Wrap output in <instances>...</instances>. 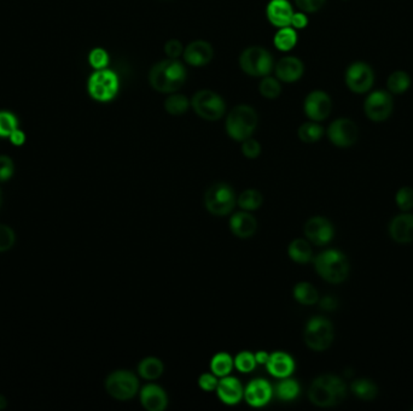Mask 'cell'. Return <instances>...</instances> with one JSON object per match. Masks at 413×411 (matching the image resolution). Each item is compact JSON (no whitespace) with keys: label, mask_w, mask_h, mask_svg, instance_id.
Listing matches in <instances>:
<instances>
[{"label":"cell","mask_w":413,"mask_h":411,"mask_svg":"<svg viewBox=\"0 0 413 411\" xmlns=\"http://www.w3.org/2000/svg\"><path fill=\"white\" fill-rule=\"evenodd\" d=\"M188 70L179 59H162L149 72V84L160 93L171 94L185 85Z\"/></svg>","instance_id":"cell-1"},{"label":"cell","mask_w":413,"mask_h":411,"mask_svg":"<svg viewBox=\"0 0 413 411\" xmlns=\"http://www.w3.org/2000/svg\"><path fill=\"white\" fill-rule=\"evenodd\" d=\"M347 396V386L340 376L323 374L315 378L308 389V399L315 407L331 408L341 404Z\"/></svg>","instance_id":"cell-2"},{"label":"cell","mask_w":413,"mask_h":411,"mask_svg":"<svg viewBox=\"0 0 413 411\" xmlns=\"http://www.w3.org/2000/svg\"><path fill=\"white\" fill-rule=\"evenodd\" d=\"M257 123L259 116L255 109L248 104H239L227 112L225 130L230 138L242 143L246 139L252 138Z\"/></svg>","instance_id":"cell-3"},{"label":"cell","mask_w":413,"mask_h":411,"mask_svg":"<svg viewBox=\"0 0 413 411\" xmlns=\"http://www.w3.org/2000/svg\"><path fill=\"white\" fill-rule=\"evenodd\" d=\"M313 263L319 277L330 284H341L350 275V261L340 250L323 251L315 256Z\"/></svg>","instance_id":"cell-4"},{"label":"cell","mask_w":413,"mask_h":411,"mask_svg":"<svg viewBox=\"0 0 413 411\" xmlns=\"http://www.w3.org/2000/svg\"><path fill=\"white\" fill-rule=\"evenodd\" d=\"M239 68L252 77H264L273 72V56L262 46H249L239 56Z\"/></svg>","instance_id":"cell-5"},{"label":"cell","mask_w":413,"mask_h":411,"mask_svg":"<svg viewBox=\"0 0 413 411\" xmlns=\"http://www.w3.org/2000/svg\"><path fill=\"white\" fill-rule=\"evenodd\" d=\"M120 91V79L108 68L95 70L87 81V92L91 98L99 103H109Z\"/></svg>","instance_id":"cell-6"},{"label":"cell","mask_w":413,"mask_h":411,"mask_svg":"<svg viewBox=\"0 0 413 411\" xmlns=\"http://www.w3.org/2000/svg\"><path fill=\"white\" fill-rule=\"evenodd\" d=\"M191 109L204 121H219L226 114V102L220 94L211 90H201L193 94Z\"/></svg>","instance_id":"cell-7"},{"label":"cell","mask_w":413,"mask_h":411,"mask_svg":"<svg viewBox=\"0 0 413 411\" xmlns=\"http://www.w3.org/2000/svg\"><path fill=\"white\" fill-rule=\"evenodd\" d=\"M335 338L333 323L323 316H315L307 321L303 329V340L307 348L322 352L328 350Z\"/></svg>","instance_id":"cell-8"},{"label":"cell","mask_w":413,"mask_h":411,"mask_svg":"<svg viewBox=\"0 0 413 411\" xmlns=\"http://www.w3.org/2000/svg\"><path fill=\"white\" fill-rule=\"evenodd\" d=\"M237 197L234 188L225 183H214L204 194L206 211L214 216H226L234 210Z\"/></svg>","instance_id":"cell-9"},{"label":"cell","mask_w":413,"mask_h":411,"mask_svg":"<svg viewBox=\"0 0 413 411\" xmlns=\"http://www.w3.org/2000/svg\"><path fill=\"white\" fill-rule=\"evenodd\" d=\"M105 389L110 397L120 402H126L138 394L140 380L132 371L123 369L112 371L105 380Z\"/></svg>","instance_id":"cell-10"},{"label":"cell","mask_w":413,"mask_h":411,"mask_svg":"<svg viewBox=\"0 0 413 411\" xmlns=\"http://www.w3.org/2000/svg\"><path fill=\"white\" fill-rule=\"evenodd\" d=\"M394 110V99L388 91H373L364 102V112L368 120L383 122L391 116Z\"/></svg>","instance_id":"cell-11"},{"label":"cell","mask_w":413,"mask_h":411,"mask_svg":"<svg viewBox=\"0 0 413 411\" xmlns=\"http://www.w3.org/2000/svg\"><path fill=\"white\" fill-rule=\"evenodd\" d=\"M345 81H346L347 87L353 93H368L375 84V72L368 63L358 61V62L352 63L350 67L347 68Z\"/></svg>","instance_id":"cell-12"},{"label":"cell","mask_w":413,"mask_h":411,"mask_svg":"<svg viewBox=\"0 0 413 411\" xmlns=\"http://www.w3.org/2000/svg\"><path fill=\"white\" fill-rule=\"evenodd\" d=\"M359 130L353 120L341 117L331 122L328 128V138L337 148H347L358 141Z\"/></svg>","instance_id":"cell-13"},{"label":"cell","mask_w":413,"mask_h":411,"mask_svg":"<svg viewBox=\"0 0 413 411\" xmlns=\"http://www.w3.org/2000/svg\"><path fill=\"white\" fill-rule=\"evenodd\" d=\"M303 111L310 121H324L333 111V99L324 91H312L303 102Z\"/></svg>","instance_id":"cell-14"},{"label":"cell","mask_w":413,"mask_h":411,"mask_svg":"<svg viewBox=\"0 0 413 411\" xmlns=\"http://www.w3.org/2000/svg\"><path fill=\"white\" fill-rule=\"evenodd\" d=\"M303 233L308 242L317 246H325L333 240L335 228L326 217L313 216L307 219Z\"/></svg>","instance_id":"cell-15"},{"label":"cell","mask_w":413,"mask_h":411,"mask_svg":"<svg viewBox=\"0 0 413 411\" xmlns=\"http://www.w3.org/2000/svg\"><path fill=\"white\" fill-rule=\"evenodd\" d=\"M274 77L282 84H294L301 80L305 74V64L295 56H285L274 63Z\"/></svg>","instance_id":"cell-16"},{"label":"cell","mask_w":413,"mask_h":411,"mask_svg":"<svg viewBox=\"0 0 413 411\" xmlns=\"http://www.w3.org/2000/svg\"><path fill=\"white\" fill-rule=\"evenodd\" d=\"M273 397V386L262 378L250 381L244 389V399L253 408L265 407Z\"/></svg>","instance_id":"cell-17"},{"label":"cell","mask_w":413,"mask_h":411,"mask_svg":"<svg viewBox=\"0 0 413 411\" xmlns=\"http://www.w3.org/2000/svg\"><path fill=\"white\" fill-rule=\"evenodd\" d=\"M183 59L191 67H204L214 59V49L208 41L193 40L185 47Z\"/></svg>","instance_id":"cell-18"},{"label":"cell","mask_w":413,"mask_h":411,"mask_svg":"<svg viewBox=\"0 0 413 411\" xmlns=\"http://www.w3.org/2000/svg\"><path fill=\"white\" fill-rule=\"evenodd\" d=\"M294 8L289 0H270L266 6V17L276 28L290 26Z\"/></svg>","instance_id":"cell-19"},{"label":"cell","mask_w":413,"mask_h":411,"mask_svg":"<svg viewBox=\"0 0 413 411\" xmlns=\"http://www.w3.org/2000/svg\"><path fill=\"white\" fill-rule=\"evenodd\" d=\"M140 399L145 410L163 411L168 407L166 391L156 384L145 385L140 389Z\"/></svg>","instance_id":"cell-20"},{"label":"cell","mask_w":413,"mask_h":411,"mask_svg":"<svg viewBox=\"0 0 413 411\" xmlns=\"http://www.w3.org/2000/svg\"><path fill=\"white\" fill-rule=\"evenodd\" d=\"M216 394L226 405H236L244 398V389L239 379L234 376H224L216 387Z\"/></svg>","instance_id":"cell-21"},{"label":"cell","mask_w":413,"mask_h":411,"mask_svg":"<svg viewBox=\"0 0 413 411\" xmlns=\"http://www.w3.org/2000/svg\"><path fill=\"white\" fill-rule=\"evenodd\" d=\"M389 235L398 244H410L413 242V215H398L389 224Z\"/></svg>","instance_id":"cell-22"},{"label":"cell","mask_w":413,"mask_h":411,"mask_svg":"<svg viewBox=\"0 0 413 411\" xmlns=\"http://www.w3.org/2000/svg\"><path fill=\"white\" fill-rule=\"evenodd\" d=\"M266 369L274 378L283 379V378L292 376L295 371V361L289 353L276 351L271 353L270 358L266 363Z\"/></svg>","instance_id":"cell-23"},{"label":"cell","mask_w":413,"mask_h":411,"mask_svg":"<svg viewBox=\"0 0 413 411\" xmlns=\"http://www.w3.org/2000/svg\"><path fill=\"white\" fill-rule=\"evenodd\" d=\"M230 229L234 237L239 239H249L255 234L257 222L249 211H239L230 219Z\"/></svg>","instance_id":"cell-24"},{"label":"cell","mask_w":413,"mask_h":411,"mask_svg":"<svg viewBox=\"0 0 413 411\" xmlns=\"http://www.w3.org/2000/svg\"><path fill=\"white\" fill-rule=\"evenodd\" d=\"M287 255L295 263L306 264L313 261V251L310 247V242L301 238L295 239L289 244Z\"/></svg>","instance_id":"cell-25"},{"label":"cell","mask_w":413,"mask_h":411,"mask_svg":"<svg viewBox=\"0 0 413 411\" xmlns=\"http://www.w3.org/2000/svg\"><path fill=\"white\" fill-rule=\"evenodd\" d=\"M300 392H301V387L299 381L292 379L290 376L283 378L282 380L278 381L273 389L274 396L282 402L295 401Z\"/></svg>","instance_id":"cell-26"},{"label":"cell","mask_w":413,"mask_h":411,"mask_svg":"<svg viewBox=\"0 0 413 411\" xmlns=\"http://www.w3.org/2000/svg\"><path fill=\"white\" fill-rule=\"evenodd\" d=\"M299 36L296 29L292 26L278 28L273 36V45L280 52H290L297 45Z\"/></svg>","instance_id":"cell-27"},{"label":"cell","mask_w":413,"mask_h":411,"mask_svg":"<svg viewBox=\"0 0 413 411\" xmlns=\"http://www.w3.org/2000/svg\"><path fill=\"white\" fill-rule=\"evenodd\" d=\"M165 366L158 357H147L140 361L137 368L138 375L145 380L153 381L158 379L163 374Z\"/></svg>","instance_id":"cell-28"},{"label":"cell","mask_w":413,"mask_h":411,"mask_svg":"<svg viewBox=\"0 0 413 411\" xmlns=\"http://www.w3.org/2000/svg\"><path fill=\"white\" fill-rule=\"evenodd\" d=\"M163 107L172 116H181L191 107V102L185 94L174 92L168 94Z\"/></svg>","instance_id":"cell-29"},{"label":"cell","mask_w":413,"mask_h":411,"mask_svg":"<svg viewBox=\"0 0 413 411\" xmlns=\"http://www.w3.org/2000/svg\"><path fill=\"white\" fill-rule=\"evenodd\" d=\"M292 295L297 303L301 305H315L319 302L318 290L310 282L296 284L292 290Z\"/></svg>","instance_id":"cell-30"},{"label":"cell","mask_w":413,"mask_h":411,"mask_svg":"<svg viewBox=\"0 0 413 411\" xmlns=\"http://www.w3.org/2000/svg\"><path fill=\"white\" fill-rule=\"evenodd\" d=\"M350 389L354 396L365 402L373 401L378 394L377 385L375 384L373 380L364 379V378L353 381L350 385Z\"/></svg>","instance_id":"cell-31"},{"label":"cell","mask_w":413,"mask_h":411,"mask_svg":"<svg viewBox=\"0 0 413 411\" xmlns=\"http://www.w3.org/2000/svg\"><path fill=\"white\" fill-rule=\"evenodd\" d=\"M324 132L325 130H324L323 125H320V122L310 121V120L299 127L297 135L302 143L315 144L323 138Z\"/></svg>","instance_id":"cell-32"},{"label":"cell","mask_w":413,"mask_h":411,"mask_svg":"<svg viewBox=\"0 0 413 411\" xmlns=\"http://www.w3.org/2000/svg\"><path fill=\"white\" fill-rule=\"evenodd\" d=\"M264 203V197L257 189L254 188H249L243 191L239 197H237V204L239 208L244 211H256L257 209H260L261 206Z\"/></svg>","instance_id":"cell-33"},{"label":"cell","mask_w":413,"mask_h":411,"mask_svg":"<svg viewBox=\"0 0 413 411\" xmlns=\"http://www.w3.org/2000/svg\"><path fill=\"white\" fill-rule=\"evenodd\" d=\"M234 358L227 352L216 353L214 357L211 358V371L218 378H224L230 375V373L234 369Z\"/></svg>","instance_id":"cell-34"},{"label":"cell","mask_w":413,"mask_h":411,"mask_svg":"<svg viewBox=\"0 0 413 411\" xmlns=\"http://www.w3.org/2000/svg\"><path fill=\"white\" fill-rule=\"evenodd\" d=\"M411 86V77L404 70H396L391 72L386 80V88L391 94H403L409 91Z\"/></svg>","instance_id":"cell-35"},{"label":"cell","mask_w":413,"mask_h":411,"mask_svg":"<svg viewBox=\"0 0 413 411\" xmlns=\"http://www.w3.org/2000/svg\"><path fill=\"white\" fill-rule=\"evenodd\" d=\"M259 92L264 98L270 100L279 98V95L282 94V82L277 77L271 75L261 77Z\"/></svg>","instance_id":"cell-36"},{"label":"cell","mask_w":413,"mask_h":411,"mask_svg":"<svg viewBox=\"0 0 413 411\" xmlns=\"http://www.w3.org/2000/svg\"><path fill=\"white\" fill-rule=\"evenodd\" d=\"M18 128V118L11 111H0V138H9Z\"/></svg>","instance_id":"cell-37"},{"label":"cell","mask_w":413,"mask_h":411,"mask_svg":"<svg viewBox=\"0 0 413 411\" xmlns=\"http://www.w3.org/2000/svg\"><path fill=\"white\" fill-rule=\"evenodd\" d=\"M89 63L95 70L108 68L109 63H110V56H109L108 51L103 47H95V49H91V52L89 54Z\"/></svg>","instance_id":"cell-38"},{"label":"cell","mask_w":413,"mask_h":411,"mask_svg":"<svg viewBox=\"0 0 413 411\" xmlns=\"http://www.w3.org/2000/svg\"><path fill=\"white\" fill-rule=\"evenodd\" d=\"M234 366L241 373H252L256 368L255 355L249 351H242L234 358Z\"/></svg>","instance_id":"cell-39"},{"label":"cell","mask_w":413,"mask_h":411,"mask_svg":"<svg viewBox=\"0 0 413 411\" xmlns=\"http://www.w3.org/2000/svg\"><path fill=\"white\" fill-rule=\"evenodd\" d=\"M396 201L400 210L407 212L413 209V188L409 186L400 188L396 194Z\"/></svg>","instance_id":"cell-40"},{"label":"cell","mask_w":413,"mask_h":411,"mask_svg":"<svg viewBox=\"0 0 413 411\" xmlns=\"http://www.w3.org/2000/svg\"><path fill=\"white\" fill-rule=\"evenodd\" d=\"M16 242V235L9 226L0 224V252H5L13 249Z\"/></svg>","instance_id":"cell-41"},{"label":"cell","mask_w":413,"mask_h":411,"mask_svg":"<svg viewBox=\"0 0 413 411\" xmlns=\"http://www.w3.org/2000/svg\"><path fill=\"white\" fill-rule=\"evenodd\" d=\"M297 9L306 14H315L319 10L323 9L326 0H294Z\"/></svg>","instance_id":"cell-42"},{"label":"cell","mask_w":413,"mask_h":411,"mask_svg":"<svg viewBox=\"0 0 413 411\" xmlns=\"http://www.w3.org/2000/svg\"><path fill=\"white\" fill-rule=\"evenodd\" d=\"M243 156L247 157L249 160H255L260 156L261 145L257 140L253 138H248L242 141Z\"/></svg>","instance_id":"cell-43"},{"label":"cell","mask_w":413,"mask_h":411,"mask_svg":"<svg viewBox=\"0 0 413 411\" xmlns=\"http://www.w3.org/2000/svg\"><path fill=\"white\" fill-rule=\"evenodd\" d=\"M15 173V164L9 156H0V183L9 181Z\"/></svg>","instance_id":"cell-44"},{"label":"cell","mask_w":413,"mask_h":411,"mask_svg":"<svg viewBox=\"0 0 413 411\" xmlns=\"http://www.w3.org/2000/svg\"><path fill=\"white\" fill-rule=\"evenodd\" d=\"M184 46L178 39H171L165 44V54L167 59H178L184 54Z\"/></svg>","instance_id":"cell-45"},{"label":"cell","mask_w":413,"mask_h":411,"mask_svg":"<svg viewBox=\"0 0 413 411\" xmlns=\"http://www.w3.org/2000/svg\"><path fill=\"white\" fill-rule=\"evenodd\" d=\"M218 384H219L218 376L214 375L213 373H203L202 375L198 378L200 389L206 391V392L216 391Z\"/></svg>","instance_id":"cell-46"},{"label":"cell","mask_w":413,"mask_h":411,"mask_svg":"<svg viewBox=\"0 0 413 411\" xmlns=\"http://www.w3.org/2000/svg\"><path fill=\"white\" fill-rule=\"evenodd\" d=\"M290 26L294 29H296V31L305 29L308 26V16H307L306 13H302V11H295L294 15H292Z\"/></svg>","instance_id":"cell-47"},{"label":"cell","mask_w":413,"mask_h":411,"mask_svg":"<svg viewBox=\"0 0 413 411\" xmlns=\"http://www.w3.org/2000/svg\"><path fill=\"white\" fill-rule=\"evenodd\" d=\"M319 305L325 311H333L338 307V302L333 295H325L324 298L319 300Z\"/></svg>","instance_id":"cell-48"},{"label":"cell","mask_w":413,"mask_h":411,"mask_svg":"<svg viewBox=\"0 0 413 411\" xmlns=\"http://www.w3.org/2000/svg\"><path fill=\"white\" fill-rule=\"evenodd\" d=\"M10 141L13 145L15 146H22L23 144L26 143V134H24V132L23 130H15L11 135L9 137Z\"/></svg>","instance_id":"cell-49"},{"label":"cell","mask_w":413,"mask_h":411,"mask_svg":"<svg viewBox=\"0 0 413 411\" xmlns=\"http://www.w3.org/2000/svg\"><path fill=\"white\" fill-rule=\"evenodd\" d=\"M269 358H270V353L266 352V351H257V352H255V359L257 364L266 366Z\"/></svg>","instance_id":"cell-50"},{"label":"cell","mask_w":413,"mask_h":411,"mask_svg":"<svg viewBox=\"0 0 413 411\" xmlns=\"http://www.w3.org/2000/svg\"><path fill=\"white\" fill-rule=\"evenodd\" d=\"M6 407H8V401L3 394H0V410H4Z\"/></svg>","instance_id":"cell-51"},{"label":"cell","mask_w":413,"mask_h":411,"mask_svg":"<svg viewBox=\"0 0 413 411\" xmlns=\"http://www.w3.org/2000/svg\"><path fill=\"white\" fill-rule=\"evenodd\" d=\"M1 204H3V193L0 191V208H1Z\"/></svg>","instance_id":"cell-52"},{"label":"cell","mask_w":413,"mask_h":411,"mask_svg":"<svg viewBox=\"0 0 413 411\" xmlns=\"http://www.w3.org/2000/svg\"><path fill=\"white\" fill-rule=\"evenodd\" d=\"M412 410H413V408H412Z\"/></svg>","instance_id":"cell-53"}]
</instances>
